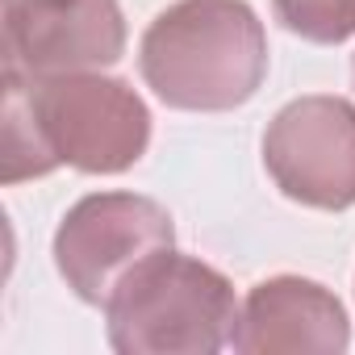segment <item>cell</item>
Here are the masks:
<instances>
[{
  "mask_svg": "<svg viewBox=\"0 0 355 355\" xmlns=\"http://www.w3.org/2000/svg\"><path fill=\"white\" fill-rule=\"evenodd\" d=\"M105 322L121 355H214L234 338L239 301L218 268L159 251L113 288Z\"/></svg>",
  "mask_w": 355,
  "mask_h": 355,
  "instance_id": "3957f363",
  "label": "cell"
},
{
  "mask_svg": "<svg viewBox=\"0 0 355 355\" xmlns=\"http://www.w3.org/2000/svg\"><path fill=\"white\" fill-rule=\"evenodd\" d=\"M150 146V109L117 76L71 71L51 80L5 76V180L55 167L88 175L130 171Z\"/></svg>",
  "mask_w": 355,
  "mask_h": 355,
  "instance_id": "6da1fadb",
  "label": "cell"
},
{
  "mask_svg": "<svg viewBox=\"0 0 355 355\" xmlns=\"http://www.w3.org/2000/svg\"><path fill=\"white\" fill-rule=\"evenodd\" d=\"M175 247L171 214L138 193H92L55 230V268L88 305H109L113 288L150 255Z\"/></svg>",
  "mask_w": 355,
  "mask_h": 355,
  "instance_id": "277c9868",
  "label": "cell"
},
{
  "mask_svg": "<svg viewBox=\"0 0 355 355\" xmlns=\"http://www.w3.org/2000/svg\"><path fill=\"white\" fill-rule=\"evenodd\" d=\"M276 17L318 46H338L355 34V0H272Z\"/></svg>",
  "mask_w": 355,
  "mask_h": 355,
  "instance_id": "ba28073f",
  "label": "cell"
},
{
  "mask_svg": "<svg viewBox=\"0 0 355 355\" xmlns=\"http://www.w3.org/2000/svg\"><path fill=\"white\" fill-rule=\"evenodd\" d=\"M5 76L51 80L101 71L125 55V17L117 0H0Z\"/></svg>",
  "mask_w": 355,
  "mask_h": 355,
  "instance_id": "8992f818",
  "label": "cell"
},
{
  "mask_svg": "<svg viewBox=\"0 0 355 355\" xmlns=\"http://www.w3.org/2000/svg\"><path fill=\"white\" fill-rule=\"evenodd\" d=\"M138 71L167 109H239L268 76L263 21L247 0H175L146 26Z\"/></svg>",
  "mask_w": 355,
  "mask_h": 355,
  "instance_id": "7a4b0ae2",
  "label": "cell"
},
{
  "mask_svg": "<svg viewBox=\"0 0 355 355\" xmlns=\"http://www.w3.org/2000/svg\"><path fill=\"white\" fill-rule=\"evenodd\" d=\"M263 167L276 189L309 209L355 205V105L347 96H297L263 134Z\"/></svg>",
  "mask_w": 355,
  "mask_h": 355,
  "instance_id": "5b68a950",
  "label": "cell"
},
{
  "mask_svg": "<svg viewBox=\"0 0 355 355\" xmlns=\"http://www.w3.org/2000/svg\"><path fill=\"white\" fill-rule=\"evenodd\" d=\"M230 347L243 355H268V351L338 355L351 347V322L343 301L326 284L305 276H272L247 293Z\"/></svg>",
  "mask_w": 355,
  "mask_h": 355,
  "instance_id": "52a82bcc",
  "label": "cell"
}]
</instances>
